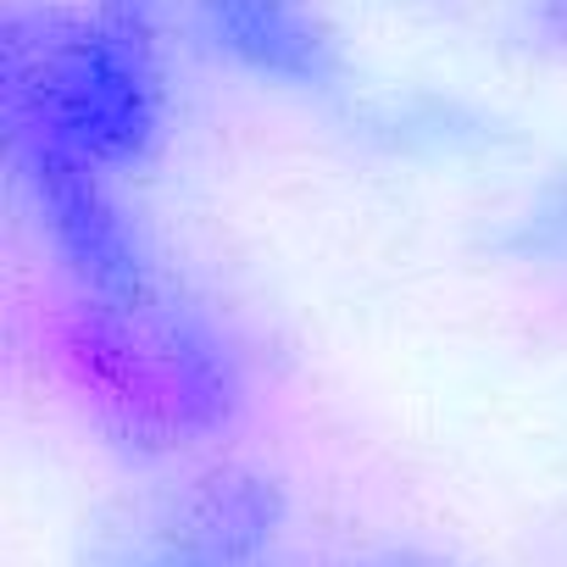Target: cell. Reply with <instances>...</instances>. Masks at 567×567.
<instances>
[{"label":"cell","mask_w":567,"mask_h":567,"mask_svg":"<svg viewBox=\"0 0 567 567\" xmlns=\"http://www.w3.org/2000/svg\"><path fill=\"white\" fill-rule=\"evenodd\" d=\"M512 223H517L523 256H539V261H561L567 267V167H556L550 184L539 195H528V206Z\"/></svg>","instance_id":"277c9868"},{"label":"cell","mask_w":567,"mask_h":567,"mask_svg":"<svg viewBox=\"0 0 567 567\" xmlns=\"http://www.w3.org/2000/svg\"><path fill=\"white\" fill-rule=\"evenodd\" d=\"M528 29L550 45H567V0H523Z\"/></svg>","instance_id":"8992f818"},{"label":"cell","mask_w":567,"mask_h":567,"mask_svg":"<svg viewBox=\"0 0 567 567\" xmlns=\"http://www.w3.org/2000/svg\"><path fill=\"white\" fill-rule=\"evenodd\" d=\"M318 567H473V561L451 556L440 545H417V539H373V545H351Z\"/></svg>","instance_id":"5b68a950"},{"label":"cell","mask_w":567,"mask_h":567,"mask_svg":"<svg viewBox=\"0 0 567 567\" xmlns=\"http://www.w3.org/2000/svg\"><path fill=\"white\" fill-rule=\"evenodd\" d=\"M212 40L256 79L290 90H329L340 51L318 18V0H195Z\"/></svg>","instance_id":"3957f363"},{"label":"cell","mask_w":567,"mask_h":567,"mask_svg":"<svg viewBox=\"0 0 567 567\" xmlns=\"http://www.w3.org/2000/svg\"><path fill=\"white\" fill-rule=\"evenodd\" d=\"M73 567H318L296 545L284 489L245 467H195L112 512Z\"/></svg>","instance_id":"7a4b0ae2"},{"label":"cell","mask_w":567,"mask_h":567,"mask_svg":"<svg viewBox=\"0 0 567 567\" xmlns=\"http://www.w3.org/2000/svg\"><path fill=\"white\" fill-rule=\"evenodd\" d=\"M18 128L34 162L112 173L156 140V84L128 34L40 18V34L18 29L12 51Z\"/></svg>","instance_id":"6da1fadb"}]
</instances>
